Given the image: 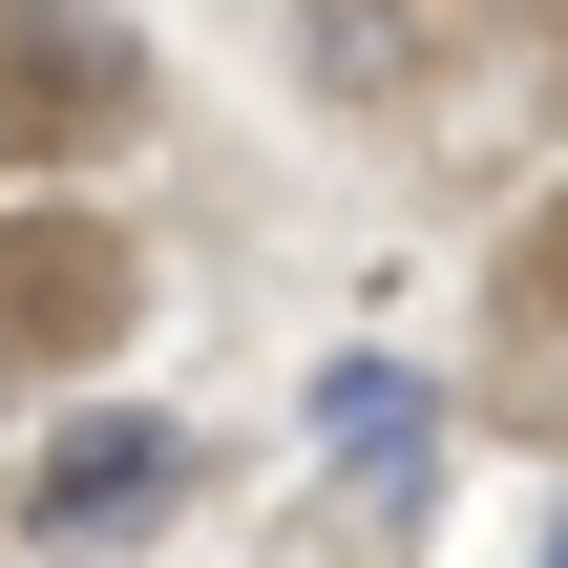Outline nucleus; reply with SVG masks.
<instances>
[{
	"instance_id": "1",
	"label": "nucleus",
	"mask_w": 568,
	"mask_h": 568,
	"mask_svg": "<svg viewBox=\"0 0 568 568\" xmlns=\"http://www.w3.org/2000/svg\"><path fill=\"white\" fill-rule=\"evenodd\" d=\"M190 464H211L190 422H148V400H84V422L21 464V527H42V548H126V527H169V506H190Z\"/></svg>"
},
{
	"instance_id": "2",
	"label": "nucleus",
	"mask_w": 568,
	"mask_h": 568,
	"mask_svg": "<svg viewBox=\"0 0 568 568\" xmlns=\"http://www.w3.org/2000/svg\"><path fill=\"white\" fill-rule=\"evenodd\" d=\"M105 316H126V253H105L84 211H21V232H0V358H84Z\"/></svg>"
},
{
	"instance_id": "3",
	"label": "nucleus",
	"mask_w": 568,
	"mask_h": 568,
	"mask_svg": "<svg viewBox=\"0 0 568 568\" xmlns=\"http://www.w3.org/2000/svg\"><path fill=\"white\" fill-rule=\"evenodd\" d=\"M422 443H443V400H422L400 358H316V464H358V485H422Z\"/></svg>"
},
{
	"instance_id": "4",
	"label": "nucleus",
	"mask_w": 568,
	"mask_h": 568,
	"mask_svg": "<svg viewBox=\"0 0 568 568\" xmlns=\"http://www.w3.org/2000/svg\"><path fill=\"white\" fill-rule=\"evenodd\" d=\"M295 63H316V105H422V0H295Z\"/></svg>"
},
{
	"instance_id": "5",
	"label": "nucleus",
	"mask_w": 568,
	"mask_h": 568,
	"mask_svg": "<svg viewBox=\"0 0 568 568\" xmlns=\"http://www.w3.org/2000/svg\"><path fill=\"white\" fill-rule=\"evenodd\" d=\"M506 21H548V0H506Z\"/></svg>"
}]
</instances>
